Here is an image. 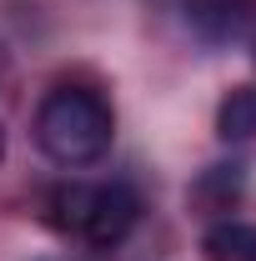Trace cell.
I'll return each instance as SVG.
<instances>
[{"label":"cell","mask_w":256,"mask_h":261,"mask_svg":"<svg viewBox=\"0 0 256 261\" xmlns=\"http://www.w3.org/2000/svg\"><path fill=\"white\" fill-rule=\"evenodd\" d=\"M116 141V111L91 86H56L35 106V146L56 166H96Z\"/></svg>","instance_id":"6da1fadb"},{"label":"cell","mask_w":256,"mask_h":261,"mask_svg":"<svg viewBox=\"0 0 256 261\" xmlns=\"http://www.w3.org/2000/svg\"><path fill=\"white\" fill-rule=\"evenodd\" d=\"M56 221L65 231H81L91 246H121L136 221H141V196L126 181H106V186H81L70 181L56 191Z\"/></svg>","instance_id":"7a4b0ae2"},{"label":"cell","mask_w":256,"mask_h":261,"mask_svg":"<svg viewBox=\"0 0 256 261\" xmlns=\"http://www.w3.org/2000/svg\"><path fill=\"white\" fill-rule=\"evenodd\" d=\"M181 20L206 45H231L256 35V0H181Z\"/></svg>","instance_id":"3957f363"},{"label":"cell","mask_w":256,"mask_h":261,"mask_svg":"<svg viewBox=\"0 0 256 261\" xmlns=\"http://www.w3.org/2000/svg\"><path fill=\"white\" fill-rule=\"evenodd\" d=\"M206 261H256V221H216L201 236Z\"/></svg>","instance_id":"277c9868"},{"label":"cell","mask_w":256,"mask_h":261,"mask_svg":"<svg viewBox=\"0 0 256 261\" xmlns=\"http://www.w3.org/2000/svg\"><path fill=\"white\" fill-rule=\"evenodd\" d=\"M216 136L221 141H251L256 136V91L251 86H241V91H231L221 100V111H216Z\"/></svg>","instance_id":"5b68a950"},{"label":"cell","mask_w":256,"mask_h":261,"mask_svg":"<svg viewBox=\"0 0 256 261\" xmlns=\"http://www.w3.org/2000/svg\"><path fill=\"white\" fill-rule=\"evenodd\" d=\"M241 186H246V166H211V171L201 176L196 196H206L216 211H226V206L241 196Z\"/></svg>","instance_id":"8992f818"},{"label":"cell","mask_w":256,"mask_h":261,"mask_svg":"<svg viewBox=\"0 0 256 261\" xmlns=\"http://www.w3.org/2000/svg\"><path fill=\"white\" fill-rule=\"evenodd\" d=\"M0 161H5V126H0Z\"/></svg>","instance_id":"52a82bcc"}]
</instances>
